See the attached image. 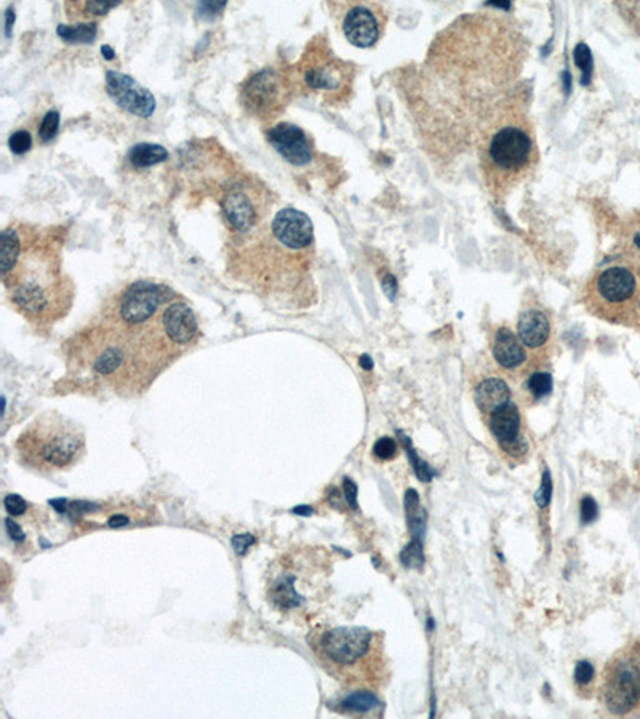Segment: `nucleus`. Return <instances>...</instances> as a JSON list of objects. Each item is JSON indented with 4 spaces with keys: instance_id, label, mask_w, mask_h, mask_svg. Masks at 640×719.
Listing matches in <instances>:
<instances>
[{
    "instance_id": "f257e3e1",
    "label": "nucleus",
    "mask_w": 640,
    "mask_h": 719,
    "mask_svg": "<svg viewBox=\"0 0 640 719\" xmlns=\"http://www.w3.org/2000/svg\"><path fill=\"white\" fill-rule=\"evenodd\" d=\"M21 253L2 277L12 302L30 323L51 325L63 318L74 299V284L61 261V240L51 230L19 224Z\"/></svg>"
},
{
    "instance_id": "f03ea898",
    "label": "nucleus",
    "mask_w": 640,
    "mask_h": 719,
    "mask_svg": "<svg viewBox=\"0 0 640 719\" xmlns=\"http://www.w3.org/2000/svg\"><path fill=\"white\" fill-rule=\"evenodd\" d=\"M320 666L348 689L378 691L389 681L384 636L365 627H322L308 638Z\"/></svg>"
},
{
    "instance_id": "7ed1b4c3",
    "label": "nucleus",
    "mask_w": 640,
    "mask_h": 719,
    "mask_svg": "<svg viewBox=\"0 0 640 719\" xmlns=\"http://www.w3.org/2000/svg\"><path fill=\"white\" fill-rule=\"evenodd\" d=\"M540 160L533 125L525 113L509 107L480 144L479 165L495 200L503 199L533 172Z\"/></svg>"
},
{
    "instance_id": "20e7f679",
    "label": "nucleus",
    "mask_w": 640,
    "mask_h": 719,
    "mask_svg": "<svg viewBox=\"0 0 640 719\" xmlns=\"http://www.w3.org/2000/svg\"><path fill=\"white\" fill-rule=\"evenodd\" d=\"M583 302L603 322L640 333V253L619 246L586 283Z\"/></svg>"
},
{
    "instance_id": "39448f33",
    "label": "nucleus",
    "mask_w": 640,
    "mask_h": 719,
    "mask_svg": "<svg viewBox=\"0 0 640 719\" xmlns=\"http://www.w3.org/2000/svg\"><path fill=\"white\" fill-rule=\"evenodd\" d=\"M18 459L28 470L42 475L69 472L87 453L85 432L58 411L37 416L15 442Z\"/></svg>"
},
{
    "instance_id": "423d86ee",
    "label": "nucleus",
    "mask_w": 640,
    "mask_h": 719,
    "mask_svg": "<svg viewBox=\"0 0 640 719\" xmlns=\"http://www.w3.org/2000/svg\"><path fill=\"white\" fill-rule=\"evenodd\" d=\"M293 88L299 87L309 93H317L330 106L349 100L354 84V67L333 55L325 37H316L295 67L290 69Z\"/></svg>"
},
{
    "instance_id": "0eeeda50",
    "label": "nucleus",
    "mask_w": 640,
    "mask_h": 719,
    "mask_svg": "<svg viewBox=\"0 0 640 719\" xmlns=\"http://www.w3.org/2000/svg\"><path fill=\"white\" fill-rule=\"evenodd\" d=\"M607 715L640 718V636L629 639L607 660L598 686Z\"/></svg>"
},
{
    "instance_id": "6e6552de",
    "label": "nucleus",
    "mask_w": 640,
    "mask_h": 719,
    "mask_svg": "<svg viewBox=\"0 0 640 719\" xmlns=\"http://www.w3.org/2000/svg\"><path fill=\"white\" fill-rule=\"evenodd\" d=\"M293 90L290 69L266 67L242 82L240 102L250 116L272 120L287 106Z\"/></svg>"
},
{
    "instance_id": "1a4fd4ad",
    "label": "nucleus",
    "mask_w": 640,
    "mask_h": 719,
    "mask_svg": "<svg viewBox=\"0 0 640 719\" xmlns=\"http://www.w3.org/2000/svg\"><path fill=\"white\" fill-rule=\"evenodd\" d=\"M224 219L235 235H250L269 210V192L256 181H237L221 199Z\"/></svg>"
},
{
    "instance_id": "9d476101",
    "label": "nucleus",
    "mask_w": 640,
    "mask_h": 719,
    "mask_svg": "<svg viewBox=\"0 0 640 719\" xmlns=\"http://www.w3.org/2000/svg\"><path fill=\"white\" fill-rule=\"evenodd\" d=\"M341 13V29L344 37L359 48H370L383 37L388 12L376 2H350L337 5Z\"/></svg>"
},
{
    "instance_id": "9b49d317",
    "label": "nucleus",
    "mask_w": 640,
    "mask_h": 719,
    "mask_svg": "<svg viewBox=\"0 0 640 719\" xmlns=\"http://www.w3.org/2000/svg\"><path fill=\"white\" fill-rule=\"evenodd\" d=\"M167 288L154 282H135L118 294L112 309L114 322L125 328L144 327L159 312Z\"/></svg>"
},
{
    "instance_id": "f8f14e48",
    "label": "nucleus",
    "mask_w": 640,
    "mask_h": 719,
    "mask_svg": "<svg viewBox=\"0 0 640 719\" xmlns=\"http://www.w3.org/2000/svg\"><path fill=\"white\" fill-rule=\"evenodd\" d=\"M106 91L118 107L133 116L149 118L156 112V98L133 77L122 72H106Z\"/></svg>"
},
{
    "instance_id": "ddd939ff",
    "label": "nucleus",
    "mask_w": 640,
    "mask_h": 719,
    "mask_svg": "<svg viewBox=\"0 0 640 719\" xmlns=\"http://www.w3.org/2000/svg\"><path fill=\"white\" fill-rule=\"evenodd\" d=\"M488 428L497 439L498 446L514 459H520L526 453V442L522 435V416L519 406L509 401L488 416Z\"/></svg>"
},
{
    "instance_id": "4468645a",
    "label": "nucleus",
    "mask_w": 640,
    "mask_h": 719,
    "mask_svg": "<svg viewBox=\"0 0 640 719\" xmlns=\"http://www.w3.org/2000/svg\"><path fill=\"white\" fill-rule=\"evenodd\" d=\"M267 141L287 162L303 167L312 162L314 146L308 134L293 123H277L267 131Z\"/></svg>"
},
{
    "instance_id": "2eb2a0df",
    "label": "nucleus",
    "mask_w": 640,
    "mask_h": 719,
    "mask_svg": "<svg viewBox=\"0 0 640 719\" xmlns=\"http://www.w3.org/2000/svg\"><path fill=\"white\" fill-rule=\"evenodd\" d=\"M159 327L173 347H186L199 338L197 320L184 302H173L165 307Z\"/></svg>"
},
{
    "instance_id": "dca6fc26",
    "label": "nucleus",
    "mask_w": 640,
    "mask_h": 719,
    "mask_svg": "<svg viewBox=\"0 0 640 719\" xmlns=\"http://www.w3.org/2000/svg\"><path fill=\"white\" fill-rule=\"evenodd\" d=\"M517 336L525 349L541 354L548 349L552 328L548 313L540 307L524 309L517 322Z\"/></svg>"
},
{
    "instance_id": "f3484780",
    "label": "nucleus",
    "mask_w": 640,
    "mask_h": 719,
    "mask_svg": "<svg viewBox=\"0 0 640 719\" xmlns=\"http://www.w3.org/2000/svg\"><path fill=\"white\" fill-rule=\"evenodd\" d=\"M492 354L497 363L503 370H520L528 361L526 349L520 343L519 336L514 334L508 327H499L495 331L492 339Z\"/></svg>"
},
{
    "instance_id": "a211bd4d",
    "label": "nucleus",
    "mask_w": 640,
    "mask_h": 719,
    "mask_svg": "<svg viewBox=\"0 0 640 719\" xmlns=\"http://www.w3.org/2000/svg\"><path fill=\"white\" fill-rule=\"evenodd\" d=\"M476 405L483 416H490L510 401L508 384L499 377H488L476 387Z\"/></svg>"
},
{
    "instance_id": "6ab92c4d",
    "label": "nucleus",
    "mask_w": 640,
    "mask_h": 719,
    "mask_svg": "<svg viewBox=\"0 0 640 719\" xmlns=\"http://www.w3.org/2000/svg\"><path fill=\"white\" fill-rule=\"evenodd\" d=\"M121 2L116 0H93V2H68L64 5L66 13L71 21L77 19H93L98 17H105L116 8Z\"/></svg>"
},
{
    "instance_id": "aec40b11",
    "label": "nucleus",
    "mask_w": 640,
    "mask_h": 719,
    "mask_svg": "<svg viewBox=\"0 0 640 719\" xmlns=\"http://www.w3.org/2000/svg\"><path fill=\"white\" fill-rule=\"evenodd\" d=\"M168 158V151L163 146L151 143H139L128 152V162L135 168H148L162 163Z\"/></svg>"
},
{
    "instance_id": "412c9836",
    "label": "nucleus",
    "mask_w": 640,
    "mask_h": 719,
    "mask_svg": "<svg viewBox=\"0 0 640 719\" xmlns=\"http://www.w3.org/2000/svg\"><path fill=\"white\" fill-rule=\"evenodd\" d=\"M56 34L68 44H91L96 39L98 24L95 21L77 23L72 26L60 24Z\"/></svg>"
},
{
    "instance_id": "4be33fe9",
    "label": "nucleus",
    "mask_w": 640,
    "mask_h": 719,
    "mask_svg": "<svg viewBox=\"0 0 640 719\" xmlns=\"http://www.w3.org/2000/svg\"><path fill=\"white\" fill-rule=\"evenodd\" d=\"M341 711L344 713H366L380 705V700L376 698L373 691L359 689L353 691L349 695H346L341 702Z\"/></svg>"
},
{
    "instance_id": "5701e85b",
    "label": "nucleus",
    "mask_w": 640,
    "mask_h": 719,
    "mask_svg": "<svg viewBox=\"0 0 640 719\" xmlns=\"http://www.w3.org/2000/svg\"><path fill=\"white\" fill-rule=\"evenodd\" d=\"M526 390L530 392V395L535 400H540L546 395H549L552 390V376L551 372L544 371H535L531 372L528 379H526Z\"/></svg>"
},
{
    "instance_id": "b1692460",
    "label": "nucleus",
    "mask_w": 640,
    "mask_h": 719,
    "mask_svg": "<svg viewBox=\"0 0 640 719\" xmlns=\"http://www.w3.org/2000/svg\"><path fill=\"white\" fill-rule=\"evenodd\" d=\"M400 561L407 567L421 569L425 565V552H423V539L413 537L411 542L400 553Z\"/></svg>"
},
{
    "instance_id": "393cba45",
    "label": "nucleus",
    "mask_w": 640,
    "mask_h": 719,
    "mask_svg": "<svg viewBox=\"0 0 640 719\" xmlns=\"http://www.w3.org/2000/svg\"><path fill=\"white\" fill-rule=\"evenodd\" d=\"M619 246L640 253V213H637L632 219L628 221V224L623 230Z\"/></svg>"
},
{
    "instance_id": "a878e982",
    "label": "nucleus",
    "mask_w": 640,
    "mask_h": 719,
    "mask_svg": "<svg viewBox=\"0 0 640 719\" xmlns=\"http://www.w3.org/2000/svg\"><path fill=\"white\" fill-rule=\"evenodd\" d=\"M575 63L578 66V69H581V72H583L581 84L587 85V84H589L591 74H592V56H591L589 46H587L586 44H578L576 45V48H575Z\"/></svg>"
},
{
    "instance_id": "bb28decb",
    "label": "nucleus",
    "mask_w": 640,
    "mask_h": 719,
    "mask_svg": "<svg viewBox=\"0 0 640 719\" xmlns=\"http://www.w3.org/2000/svg\"><path fill=\"white\" fill-rule=\"evenodd\" d=\"M60 130V113L56 111H50L45 113L42 123L39 127V138L42 143H50L55 139Z\"/></svg>"
},
{
    "instance_id": "cd10ccee",
    "label": "nucleus",
    "mask_w": 640,
    "mask_h": 719,
    "mask_svg": "<svg viewBox=\"0 0 640 719\" xmlns=\"http://www.w3.org/2000/svg\"><path fill=\"white\" fill-rule=\"evenodd\" d=\"M8 147L15 155H24L33 147V136L28 130L15 131L8 139Z\"/></svg>"
},
{
    "instance_id": "c85d7f7f",
    "label": "nucleus",
    "mask_w": 640,
    "mask_h": 719,
    "mask_svg": "<svg viewBox=\"0 0 640 719\" xmlns=\"http://www.w3.org/2000/svg\"><path fill=\"white\" fill-rule=\"evenodd\" d=\"M594 676H596L594 665L589 664V662H586V660L578 662L576 668H575V675H573V677H575V684L578 686V689H585V687H589L591 682L594 681Z\"/></svg>"
},
{
    "instance_id": "c756f323",
    "label": "nucleus",
    "mask_w": 640,
    "mask_h": 719,
    "mask_svg": "<svg viewBox=\"0 0 640 719\" xmlns=\"http://www.w3.org/2000/svg\"><path fill=\"white\" fill-rule=\"evenodd\" d=\"M397 443L394 438L391 437H383L375 443L373 446V456L380 460H392L397 456Z\"/></svg>"
},
{
    "instance_id": "7c9ffc66",
    "label": "nucleus",
    "mask_w": 640,
    "mask_h": 719,
    "mask_svg": "<svg viewBox=\"0 0 640 719\" xmlns=\"http://www.w3.org/2000/svg\"><path fill=\"white\" fill-rule=\"evenodd\" d=\"M402 439H404L405 446H407V453H409V456L411 459V465L415 467V472L418 475V478H420L421 481H429L431 480V472H429V467H427L426 462H423L421 459H418L416 453L413 451L411 448V442L407 437H402Z\"/></svg>"
},
{
    "instance_id": "2f4dec72",
    "label": "nucleus",
    "mask_w": 640,
    "mask_h": 719,
    "mask_svg": "<svg viewBox=\"0 0 640 719\" xmlns=\"http://www.w3.org/2000/svg\"><path fill=\"white\" fill-rule=\"evenodd\" d=\"M551 498H552V480H551L549 472L546 470V472L543 473V480H541V486H540L538 493H536V495H535V500L540 507H546L549 504Z\"/></svg>"
},
{
    "instance_id": "473e14b6",
    "label": "nucleus",
    "mask_w": 640,
    "mask_h": 719,
    "mask_svg": "<svg viewBox=\"0 0 640 719\" xmlns=\"http://www.w3.org/2000/svg\"><path fill=\"white\" fill-rule=\"evenodd\" d=\"M3 505H5V510H7V513L13 515V516L23 515V513H26V510H28V504H26V500L18 494L7 495L3 500Z\"/></svg>"
},
{
    "instance_id": "72a5a7b5",
    "label": "nucleus",
    "mask_w": 640,
    "mask_h": 719,
    "mask_svg": "<svg viewBox=\"0 0 640 719\" xmlns=\"http://www.w3.org/2000/svg\"><path fill=\"white\" fill-rule=\"evenodd\" d=\"M580 516H581V523L583 525H587V523H592L597 518V513H598V507L596 504V500L592 498H585L581 500V505H580Z\"/></svg>"
},
{
    "instance_id": "f704fd0d",
    "label": "nucleus",
    "mask_w": 640,
    "mask_h": 719,
    "mask_svg": "<svg viewBox=\"0 0 640 719\" xmlns=\"http://www.w3.org/2000/svg\"><path fill=\"white\" fill-rule=\"evenodd\" d=\"M224 7L226 2H200L197 7V15L200 18L213 19Z\"/></svg>"
},
{
    "instance_id": "c9c22d12",
    "label": "nucleus",
    "mask_w": 640,
    "mask_h": 719,
    "mask_svg": "<svg viewBox=\"0 0 640 719\" xmlns=\"http://www.w3.org/2000/svg\"><path fill=\"white\" fill-rule=\"evenodd\" d=\"M255 537H253L251 534H244V536H234L232 537L231 544H232V548H234V552L237 553V555H244V553H247V550L255 544Z\"/></svg>"
},
{
    "instance_id": "e433bc0d",
    "label": "nucleus",
    "mask_w": 640,
    "mask_h": 719,
    "mask_svg": "<svg viewBox=\"0 0 640 719\" xmlns=\"http://www.w3.org/2000/svg\"><path fill=\"white\" fill-rule=\"evenodd\" d=\"M343 489H344V498L346 502L350 509H357V486L350 478H344L343 481Z\"/></svg>"
},
{
    "instance_id": "4c0bfd02",
    "label": "nucleus",
    "mask_w": 640,
    "mask_h": 719,
    "mask_svg": "<svg viewBox=\"0 0 640 719\" xmlns=\"http://www.w3.org/2000/svg\"><path fill=\"white\" fill-rule=\"evenodd\" d=\"M5 525H7V531H8V536L12 537L13 540L17 542H23L26 539L24 532L21 531V527H19L18 523H15V521L12 518H7L5 520Z\"/></svg>"
},
{
    "instance_id": "58836bf2",
    "label": "nucleus",
    "mask_w": 640,
    "mask_h": 719,
    "mask_svg": "<svg viewBox=\"0 0 640 719\" xmlns=\"http://www.w3.org/2000/svg\"><path fill=\"white\" fill-rule=\"evenodd\" d=\"M13 24H15V10H13V7H10L7 10V13H5V34H7V37L12 35Z\"/></svg>"
},
{
    "instance_id": "ea45409f",
    "label": "nucleus",
    "mask_w": 640,
    "mask_h": 719,
    "mask_svg": "<svg viewBox=\"0 0 640 719\" xmlns=\"http://www.w3.org/2000/svg\"><path fill=\"white\" fill-rule=\"evenodd\" d=\"M128 523H130V520H128L125 515H121V513L114 515L109 521H107L109 527H122V526H127Z\"/></svg>"
},
{
    "instance_id": "a19ab883",
    "label": "nucleus",
    "mask_w": 640,
    "mask_h": 719,
    "mask_svg": "<svg viewBox=\"0 0 640 719\" xmlns=\"http://www.w3.org/2000/svg\"><path fill=\"white\" fill-rule=\"evenodd\" d=\"M50 505L53 507V509L58 510V511H61V513H63V511L66 510V505H68V500H66V499H53V500H50Z\"/></svg>"
},
{
    "instance_id": "79ce46f5",
    "label": "nucleus",
    "mask_w": 640,
    "mask_h": 719,
    "mask_svg": "<svg viewBox=\"0 0 640 719\" xmlns=\"http://www.w3.org/2000/svg\"><path fill=\"white\" fill-rule=\"evenodd\" d=\"M359 363H360V366H362V368H364L365 371H371V370H373V361H371V358H370L368 355H362V356H360V361H359Z\"/></svg>"
},
{
    "instance_id": "37998d69",
    "label": "nucleus",
    "mask_w": 640,
    "mask_h": 719,
    "mask_svg": "<svg viewBox=\"0 0 640 719\" xmlns=\"http://www.w3.org/2000/svg\"><path fill=\"white\" fill-rule=\"evenodd\" d=\"M293 513H298V515H311V513H312V509H311V507L301 505V507H296V509H293Z\"/></svg>"
},
{
    "instance_id": "c03bdc74",
    "label": "nucleus",
    "mask_w": 640,
    "mask_h": 719,
    "mask_svg": "<svg viewBox=\"0 0 640 719\" xmlns=\"http://www.w3.org/2000/svg\"><path fill=\"white\" fill-rule=\"evenodd\" d=\"M101 51H103V55H105V58H106V60H112V58H114V56H116V55H114V51H112V48H111L109 45H105V46H103Z\"/></svg>"
}]
</instances>
